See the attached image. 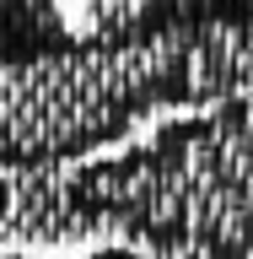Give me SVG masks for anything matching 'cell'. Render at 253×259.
I'll return each mask as SVG.
<instances>
[{
    "mask_svg": "<svg viewBox=\"0 0 253 259\" xmlns=\"http://www.w3.org/2000/svg\"><path fill=\"white\" fill-rule=\"evenodd\" d=\"M253 108L248 0H124L54 60L0 76V162L60 173L140 141L157 113Z\"/></svg>",
    "mask_w": 253,
    "mask_h": 259,
    "instance_id": "1",
    "label": "cell"
},
{
    "mask_svg": "<svg viewBox=\"0 0 253 259\" xmlns=\"http://www.w3.org/2000/svg\"><path fill=\"white\" fill-rule=\"evenodd\" d=\"M16 189V222L48 238L119 232L162 259H253V108L173 113L108 157L22 173Z\"/></svg>",
    "mask_w": 253,
    "mask_h": 259,
    "instance_id": "2",
    "label": "cell"
},
{
    "mask_svg": "<svg viewBox=\"0 0 253 259\" xmlns=\"http://www.w3.org/2000/svg\"><path fill=\"white\" fill-rule=\"evenodd\" d=\"M70 44H76V32L65 27V11L54 0H0V76L54 60Z\"/></svg>",
    "mask_w": 253,
    "mask_h": 259,
    "instance_id": "3",
    "label": "cell"
},
{
    "mask_svg": "<svg viewBox=\"0 0 253 259\" xmlns=\"http://www.w3.org/2000/svg\"><path fill=\"white\" fill-rule=\"evenodd\" d=\"M16 205H22V189H16V173L0 162V227L16 222Z\"/></svg>",
    "mask_w": 253,
    "mask_h": 259,
    "instance_id": "4",
    "label": "cell"
},
{
    "mask_svg": "<svg viewBox=\"0 0 253 259\" xmlns=\"http://www.w3.org/2000/svg\"><path fill=\"white\" fill-rule=\"evenodd\" d=\"M81 259H151V254L129 248V243H108V248H97V254H81Z\"/></svg>",
    "mask_w": 253,
    "mask_h": 259,
    "instance_id": "5",
    "label": "cell"
},
{
    "mask_svg": "<svg viewBox=\"0 0 253 259\" xmlns=\"http://www.w3.org/2000/svg\"><path fill=\"white\" fill-rule=\"evenodd\" d=\"M0 259H38V254H0Z\"/></svg>",
    "mask_w": 253,
    "mask_h": 259,
    "instance_id": "6",
    "label": "cell"
},
{
    "mask_svg": "<svg viewBox=\"0 0 253 259\" xmlns=\"http://www.w3.org/2000/svg\"><path fill=\"white\" fill-rule=\"evenodd\" d=\"M248 6H253V0H248Z\"/></svg>",
    "mask_w": 253,
    "mask_h": 259,
    "instance_id": "7",
    "label": "cell"
}]
</instances>
